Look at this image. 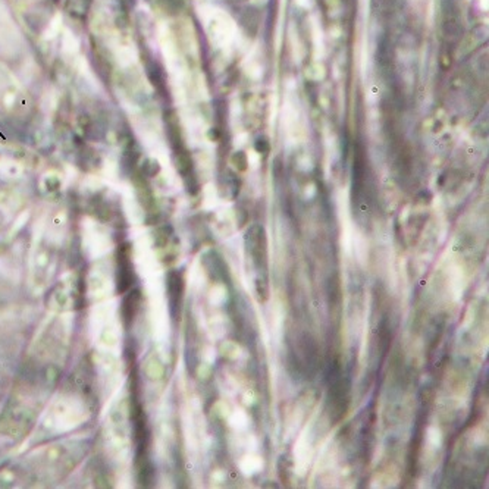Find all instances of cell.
I'll return each instance as SVG.
<instances>
[{
    "label": "cell",
    "instance_id": "1",
    "mask_svg": "<svg viewBox=\"0 0 489 489\" xmlns=\"http://www.w3.org/2000/svg\"><path fill=\"white\" fill-rule=\"evenodd\" d=\"M247 247L253 257L256 266L265 267L266 266V238L265 232L260 226H253L247 234Z\"/></svg>",
    "mask_w": 489,
    "mask_h": 489
}]
</instances>
